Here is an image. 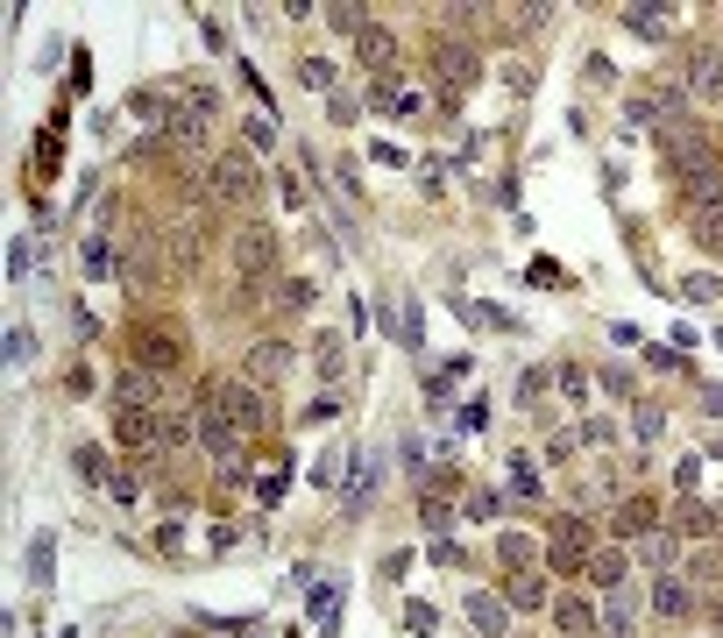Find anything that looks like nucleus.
Masks as SVG:
<instances>
[{"label": "nucleus", "mask_w": 723, "mask_h": 638, "mask_svg": "<svg viewBox=\"0 0 723 638\" xmlns=\"http://www.w3.org/2000/svg\"><path fill=\"white\" fill-rule=\"evenodd\" d=\"M376 475H383V454H348V483H341V511H348V518H362V511H369Z\"/></svg>", "instance_id": "nucleus-11"}, {"label": "nucleus", "mask_w": 723, "mask_h": 638, "mask_svg": "<svg viewBox=\"0 0 723 638\" xmlns=\"http://www.w3.org/2000/svg\"><path fill=\"white\" fill-rule=\"evenodd\" d=\"M213 199L220 206H249L256 199V156L249 149H220L213 156Z\"/></svg>", "instance_id": "nucleus-7"}, {"label": "nucleus", "mask_w": 723, "mask_h": 638, "mask_svg": "<svg viewBox=\"0 0 723 638\" xmlns=\"http://www.w3.org/2000/svg\"><path fill=\"white\" fill-rule=\"evenodd\" d=\"M667 525H674V532H688V539H709V532H723V518H716L709 504H695V497H688V504H681Z\"/></svg>", "instance_id": "nucleus-20"}, {"label": "nucleus", "mask_w": 723, "mask_h": 638, "mask_svg": "<svg viewBox=\"0 0 723 638\" xmlns=\"http://www.w3.org/2000/svg\"><path fill=\"white\" fill-rule=\"evenodd\" d=\"M71 461H78V475H86V483H114V475H121V461H114V454H100V447H78Z\"/></svg>", "instance_id": "nucleus-23"}, {"label": "nucleus", "mask_w": 723, "mask_h": 638, "mask_svg": "<svg viewBox=\"0 0 723 638\" xmlns=\"http://www.w3.org/2000/svg\"><path fill=\"white\" fill-rule=\"evenodd\" d=\"M312 369L334 383V376L348 369V341H341V334H319V341H312Z\"/></svg>", "instance_id": "nucleus-22"}, {"label": "nucleus", "mask_w": 723, "mask_h": 638, "mask_svg": "<svg viewBox=\"0 0 723 638\" xmlns=\"http://www.w3.org/2000/svg\"><path fill=\"white\" fill-rule=\"evenodd\" d=\"M156 390H164V376H149V369H121L114 376V405H142V412H156Z\"/></svg>", "instance_id": "nucleus-14"}, {"label": "nucleus", "mask_w": 723, "mask_h": 638, "mask_svg": "<svg viewBox=\"0 0 723 638\" xmlns=\"http://www.w3.org/2000/svg\"><path fill=\"white\" fill-rule=\"evenodd\" d=\"M617 15H624L631 36H646V43H667V29H674V8H653V0H631V8H617Z\"/></svg>", "instance_id": "nucleus-13"}, {"label": "nucleus", "mask_w": 723, "mask_h": 638, "mask_svg": "<svg viewBox=\"0 0 723 638\" xmlns=\"http://www.w3.org/2000/svg\"><path fill=\"white\" fill-rule=\"evenodd\" d=\"M553 376H560V397H568V405H589V369H575V362H560Z\"/></svg>", "instance_id": "nucleus-29"}, {"label": "nucleus", "mask_w": 723, "mask_h": 638, "mask_svg": "<svg viewBox=\"0 0 723 638\" xmlns=\"http://www.w3.org/2000/svg\"><path fill=\"white\" fill-rule=\"evenodd\" d=\"M660 171L674 178V185H702V178H716L723 171V149L709 142V128H695V121H660Z\"/></svg>", "instance_id": "nucleus-1"}, {"label": "nucleus", "mask_w": 723, "mask_h": 638, "mask_svg": "<svg viewBox=\"0 0 723 638\" xmlns=\"http://www.w3.org/2000/svg\"><path fill=\"white\" fill-rule=\"evenodd\" d=\"M220 397H227V419L241 426V440H249V433H270V405H263L256 383H220Z\"/></svg>", "instance_id": "nucleus-10"}, {"label": "nucleus", "mask_w": 723, "mask_h": 638, "mask_svg": "<svg viewBox=\"0 0 723 638\" xmlns=\"http://www.w3.org/2000/svg\"><path fill=\"white\" fill-rule=\"evenodd\" d=\"M178 638H192V631H178Z\"/></svg>", "instance_id": "nucleus-45"}, {"label": "nucleus", "mask_w": 723, "mask_h": 638, "mask_svg": "<svg viewBox=\"0 0 723 638\" xmlns=\"http://www.w3.org/2000/svg\"><path fill=\"white\" fill-rule=\"evenodd\" d=\"M8 362H15V369L36 362V334H29V327H8Z\"/></svg>", "instance_id": "nucleus-34"}, {"label": "nucleus", "mask_w": 723, "mask_h": 638, "mask_svg": "<svg viewBox=\"0 0 723 638\" xmlns=\"http://www.w3.org/2000/svg\"><path fill=\"white\" fill-rule=\"evenodd\" d=\"M546 397V369H525V383H518V405H539Z\"/></svg>", "instance_id": "nucleus-37"}, {"label": "nucleus", "mask_w": 723, "mask_h": 638, "mask_svg": "<svg viewBox=\"0 0 723 638\" xmlns=\"http://www.w3.org/2000/svg\"><path fill=\"white\" fill-rule=\"evenodd\" d=\"M334 603H341V589H334V582H327V589H312V610L327 617V624H334Z\"/></svg>", "instance_id": "nucleus-40"}, {"label": "nucleus", "mask_w": 723, "mask_h": 638, "mask_svg": "<svg viewBox=\"0 0 723 638\" xmlns=\"http://www.w3.org/2000/svg\"><path fill=\"white\" fill-rule=\"evenodd\" d=\"M681 86H688V100H723V43H695L688 57H681Z\"/></svg>", "instance_id": "nucleus-9"}, {"label": "nucleus", "mask_w": 723, "mask_h": 638, "mask_svg": "<svg viewBox=\"0 0 723 638\" xmlns=\"http://www.w3.org/2000/svg\"><path fill=\"white\" fill-rule=\"evenodd\" d=\"M653 610H660V617H688V610H695L688 582H681V575H660V582H653Z\"/></svg>", "instance_id": "nucleus-21"}, {"label": "nucleus", "mask_w": 723, "mask_h": 638, "mask_svg": "<svg viewBox=\"0 0 723 638\" xmlns=\"http://www.w3.org/2000/svg\"><path fill=\"white\" fill-rule=\"evenodd\" d=\"M107 490H114V497H121V504H135V497H142V483H135V475H128V468H121V475H114V483H107Z\"/></svg>", "instance_id": "nucleus-41"}, {"label": "nucleus", "mask_w": 723, "mask_h": 638, "mask_svg": "<svg viewBox=\"0 0 723 638\" xmlns=\"http://www.w3.org/2000/svg\"><path fill=\"white\" fill-rule=\"evenodd\" d=\"M582 78H589V86H617V64H610V57H589Z\"/></svg>", "instance_id": "nucleus-38"}, {"label": "nucleus", "mask_w": 723, "mask_h": 638, "mask_svg": "<svg viewBox=\"0 0 723 638\" xmlns=\"http://www.w3.org/2000/svg\"><path fill=\"white\" fill-rule=\"evenodd\" d=\"M86 270H93V277H107V270H114V249L100 242V234H86Z\"/></svg>", "instance_id": "nucleus-35"}, {"label": "nucleus", "mask_w": 723, "mask_h": 638, "mask_svg": "<svg viewBox=\"0 0 723 638\" xmlns=\"http://www.w3.org/2000/svg\"><path fill=\"white\" fill-rule=\"evenodd\" d=\"M504 603H511V610H539V603H546V589H539V575H511V589H504Z\"/></svg>", "instance_id": "nucleus-27"}, {"label": "nucleus", "mask_w": 723, "mask_h": 638, "mask_svg": "<svg viewBox=\"0 0 723 638\" xmlns=\"http://www.w3.org/2000/svg\"><path fill=\"white\" fill-rule=\"evenodd\" d=\"M291 376V348L284 341H256L249 348V383H284Z\"/></svg>", "instance_id": "nucleus-16"}, {"label": "nucleus", "mask_w": 723, "mask_h": 638, "mask_svg": "<svg viewBox=\"0 0 723 638\" xmlns=\"http://www.w3.org/2000/svg\"><path fill=\"white\" fill-rule=\"evenodd\" d=\"M334 78H341V71H334L327 57H305V64H298V86H305V93H334Z\"/></svg>", "instance_id": "nucleus-26"}, {"label": "nucleus", "mask_w": 723, "mask_h": 638, "mask_svg": "<svg viewBox=\"0 0 723 638\" xmlns=\"http://www.w3.org/2000/svg\"><path fill=\"white\" fill-rule=\"evenodd\" d=\"M405 624H412L419 638H440V610H433V603H405Z\"/></svg>", "instance_id": "nucleus-33"}, {"label": "nucleus", "mask_w": 723, "mask_h": 638, "mask_svg": "<svg viewBox=\"0 0 723 638\" xmlns=\"http://www.w3.org/2000/svg\"><path fill=\"white\" fill-rule=\"evenodd\" d=\"M468 624H475L482 638H504V631H511V603H497L490 589H475V596H468Z\"/></svg>", "instance_id": "nucleus-15"}, {"label": "nucleus", "mask_w": 723, "mask_h": 638, "mask_svg": "<svg viewBox=\"0 0 723 638\" xmlns=\"http://www.w3.org/2000/svg\"><path fill=\"white\" fill-rule=\"evenodd\" d=\"M681 298H688V305H716V298H723V284L695 270V277H681Z\"/></svg>", "instance_id": "nucleus-31"}, {"label": "nucleus", "mask_w": 723, "mask_h": 638, "mask_svg": "<svg viewBox=\"0 0 723 638\" xmlns=\"http://www.w3.org/2000/svg\"><path fill=\"white\" fill-rule=\"evenodd\" d=\"M624 568H631V561L610 546V553H596V561H589V582H596V589H617V582H624Z\"/></svg>", "instance_id": "nucleus-25"}, {"label": "nucleus", "mask_w": 723, "mask_h": 638, "mask_svg": "<svg viewBox=\"0 0 723 638\" xmlns=\"http://www.w3.org/2000/svg\"><path fill=\"white\" fill-rule=\"evenodd\" d=\"M553 624L568 631V638H596V631H603V624H596V610H589L582 596H560V603H553Z\"/></svg>", "instance_id": "nucleus-18"}, {"label": "nucleus", "mask_w": 723, "mask_h": 638, "mask_svg": "<svg viewBox=\"0 0 723 638\" xmlns=\"http://www.w3.org/2000/svg\"><path fill=\"white\" fill-rule=\"evenodd\" d=\"M277 305H284V312H305V305H312V284H305V277H291V284H284V298H277Z\"/></svg>", "instance_id": "nucleus-36"}, {"label": "nucleus", "mask_w": 723, "mask_h": 638, "mask_svg": "<svg viewBox=\"0 0 723 638\" xmlns=\"http://www.w3.org/2000/svg\"><path fill=\"white\" fill-rule=\"evenodd\" d=\"M511 490H518V497H539V468H532V454H511Z\"/></svg>", "instance_id": "nucleus-32"}, {"label": "nucleus", "mask_w": 723, "mask_h": 638, "mask_svg": "<svg viewBox=\"0 0 723 638\" xmlns=\"http://www.w3.org/2000/svg\"><path fill=\"white\" fill-rule=\"evenodd\" d=\"M397 334H405V348H419V341H426V312H419V298L397 305Z\"/></svg>", "instance_id": "nucleus-28"}, {"label": "nucleus", "mask_w": 723, "mask_h": 638, "mask_svg": "<svg viewBox=\"0 0 723 638\" xmlns=\"http://www.w3.org/2000/svg\"><path fill=\"white\" fill-rule=\"evenodd\" d=\"M128 362L149 369V376H171L185 362V341L178 327H164V319H135V334H128Z\"/></svg>", "instance_id": "nucleus-6"}, {"label": "nucleus", "mask_w": 723, "mask_h": 638, "mask_svg": "<svg viewBox=\"0 0 723 638\" xmlns=\"http://www.w3.org/2000/svg\"><path fill=\"white\" fill-rule=\"evenodd\" d=\"M482 78V57L461 43V36H433V86H440V107H454L461 93H475Z\"/></svg>", "instance_id": "nucleus-4"}, {"label": "nucleus", "mask_w": 723, "mask_h": 638, "mask_svg": "<svg viewBox=\"0 0 723 638\" xmlns=\"http://www.w3.org/2000/svg\"><path fill=\"white\" fill-rule=\"evenodd\" d=\"M702 405H709V419H723V383H716V390H702Z\"/></svg>", "instance_id": "nucleus-43"}, {"label": "nucleus", "mask_w": 723, "mask_h": 638, "mask_svg": "<svg viewBox=\"0 0 723 638\" xmlns=\"http://www.w3.org/2000/svg\"><path fill=\"white\" fill-rule=\"evenodd\" d=\"M660 426H667V419H660L653 405H638V440H660Z\"/></svg>", "instance_id": "nucleus-39"}, {"label": "nucleus", "mask_w": 723, "mask_h": 638, "mask_svg": "<svg viewBox=\"0 0 723 638\" xmlns=\"http://www.w3.org/2000/svg\"><path fill=\"white\" fill-rule=\"evenodd\" d=\"M355 50H362V64H369L376 78H390V71H397V43H390V36H383L376 22H369V29L355 36Z\"/></svg>", "instance_id": "nucleus-17"}, {"label": "nucleus", "mask_w": 723, "mask_h": 638, "mask_svg": "<svg viewBox=\"0 0 723 638\" xmlns=\"http://www.w3.org/2000/svg\"><path fill=\"white\" fill-rule=\"evenodd\" d=\"M589 561H596V525H589V518H553V532H546V568H553V575H589Z\"/></svg>", "instance_id": "nucleus-5"}, {"label": "nucleus", "mask_w": 723, "mask_h": 638, "mask_svg": "<svg viewBox=\"0 0 723 638\" xmlns=\"http://www.w3.org/2000/svg\"><path fill=\"white\" fill-rule=\"evenodd\" d=\"M114 440L156 461V454H164V405H156V412H142V405H114Z\"/></svg>", "instance_id": "nucleus-8"}, {"label": "nucleus", "mask_w": 723, "mask_h": 638, "mask_svg": "<svg viewBox=\"0 0 723 638\" xmlns=\"http://www.w3.org/2000/svg\"><path fill=\"white\" fill-rule=\"evenodd\" d=\"M646 362H653V369H681V355H674L667 341H653V348H646Z\"/></svg>", "instance_id": "nucleus-42"}, {"label": "nucleus", "mask_w": 723, "mask_h": 638, "mask_svg": "<svg viewBox=\"0 0 723 638\" xmlns=\"http://www.w3.org/2000/svg\"><path fill=\"white\" fill-rule=\"evenodd\" d=\"M334 419H341V397H334V390H327V397H312V405L298 412V426H334Z\"/></svg>", "instance_id": "nucleus-30"}, {"label": "nucleus", "mask_w": 723, "mask_h": 638, "mask_svg": "<svg viewBox=\"0 0 723 638\" xmlns=\"http://www.w3.org/2000/svg\"><path fill=\"white\" fill-rule=\"evenodd\" d=\"M653 525H660V504H653V497H624V504L610 511V532H617V539H653Z\"/></svg>", "instance_id": "nucleus-12"}, {"label": "nucleus", "mask_w": 723, "mask_h": 638, "mask_svg": "<svg viewBox=\"0 0 723 638\" xmlns=\"http://www.w3.org/2000/svg\"><path fill=\"white\" fill-rule=\"evenodd\" d=\"M688 242H695L702 256H723V206H702V213H688Z\"/></svg>", "instance_id": "nucleus-19"}, {"label": "nucleus", "mask_w": 723, "mask_h": 638, "mask_svg": "<svg viewBox=\"0 0 723 638\" xmlns=\"http://www.w3.org/2000/svg\"><path fill=\"white\" fill-rule=\"evenodd\" d=\"M319 15H327V29H341V36L369 29V8H355V0H334V8H319Z\"/></svg>", "instance_id": "nucleus-24"}, {"label": "nucleus", "mask_w": 723, "mask_h": 638, "mask_svg": "<svg viewBox=\"0 0 723 638\" xmlns=\"http://www.w3.org/2000/svg\"><path fill=\"white\" fill-rule=\"evenodd\" d=\"M277 270H284V234L277 227H241L234 234V291H241V305H256Z\"/></svg>", "instance_id": "nucleus-2"}, {"label": "nucleus", "mask_w": 723, "mask_h": 638, "mask_svg": "<svg viewBox=\"0 0 723 638\" xmlns=\"http://www.w3.org/2000/svg\"><path fill=\"white\" fill-rule=\"evenodd\" d=\"M716 631H723V596H716Z\"/></svg>", "instance_id": "nucleus-44"}, {"label": "nucleus", "mask_w": 723, "mask_h": 638, "mask_svg": "<svg viewBox=\"0 0 723 638\" xmlns=\"http://www.w3.org/2000/svg\"><path fill=\"white\" fill-rule=\"evenodd\" d=\"M192 433H199V447H206L220 468H234V454H241V426L227 419L220 383H206V390H199V405H192Z\"/></svg>", "instance_id": "nucleus-3"}]
</instances>
